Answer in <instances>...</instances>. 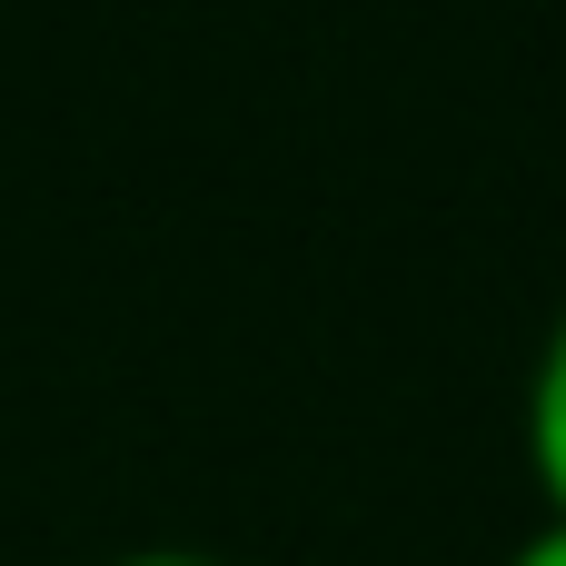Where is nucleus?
<instances>
[{"label":"nucleus","mask_w":566,"mask_h":566,"mask_svg":"<svg viewBox=\"0 0 566 566\" xmlns=\"http://www.w3.org/2000/svg\"><path fill=\"white\" fill-rule=\"evenodd\" d=\"M527 478H537L547 517H566V308L527 368Z\"/></svg>","instance_id":"f257e3e1"},{"label":"nucleus","mask_w":566,"mask_h":566,"mask_svg":"<svg viewBox=\"0 0 566 566\" xmlns=\"http://www.w3.org/2000/svg\"><path fill=\"white\" fill-rule=\"evenodd\" d=\"M507 566H566V517H547V527H537V537H527Z\"/></svg>","instance_id":"f03ea898"},{"label":"nucleus","mask_w":566,"mask_h":566,"mask_svg":"<svg viewBox=\"0 0 566 566\" xmlns=\"http://www.w3.org/2000/svg\"><path fill=\"white\" fill-rule=\"evenodd\" d=\"M109 566H219V557H199V547H129V557H109Z\"/></svg>","instance_id":"7ed1b4c3"}]
</instances>
